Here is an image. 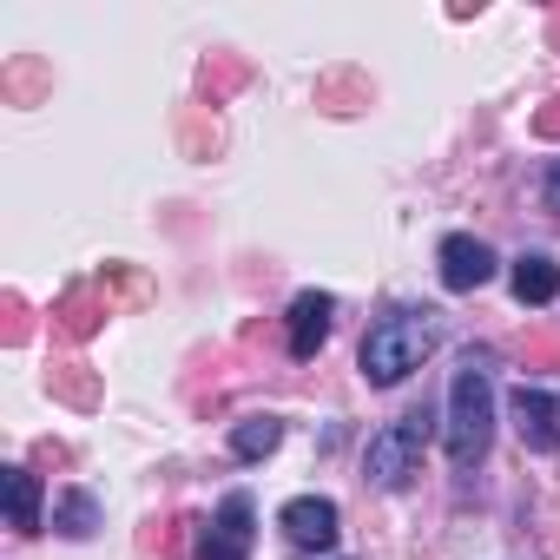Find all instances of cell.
<instances>
[{
    "label": "cell",
    "mask_w": 560,
    "mask_h": 560,
    "mask_svg": "<svg viewBox=\"0 0 560 560\" xmlns=\"http://www.w3.org/2000/svg\"><path fill=\"white\" fill-rule=\"evenodd\" d=\"M429 442H435V416H429V409H409V416L383 422V429L370 435V448H363V481L383 488V494L409 488V475H422Z\"/></svg>",
    "instance_id": "3"
},
{
    "label": "cell",
    "mask_w": 560,
    "mask_h": 560,
    "mask_svg": "<svg viewBox=\"0 0 560 560\" xmlns=\"http://www.w3.org/2000/svg\"><path fill=\"white\" fill-rule=\"evenodd\" d=\"M508 284H514V298H521V304H534V311H540V304H553V298H560V264H553L547 250H521V257H514V270H508Z\"/></svg>",
    "instance_id": "9"
},
{
    "label": "cell",
    "mask_w": 560,
    "mask_h": 560,
    "mask_svg": "<svg viewBox=\"0 0 560 560\" xmlns=\"http://www.w3.org/2000/svg\"><path fill=\"white\" fill-rule=\"evenodd\" d=\"M540 198H547V211H560V159L547 165V178H540Z\"/></svg>",
    "instance_id": "13"
},
{
    "label": "cell",
    "mask_w": 560,
    "mask_h": 560,
    "mask_svg": "<svg viewBox=\"0 0 560 560\" xmlns=\"http://www.w3.org/2000/svg\"><path fill=\"white\" fill-rule=\"evenodd\" d=\"M435 264H442V284L462 298V291H481L488 277L501 270V257L475 237V231H455V237H442V250H435Z\"/></svg>",
    "instance_id": "6"
},
{
    "label": "cell",
    "mask_w": 560,
    "mask_h": 560,
    "mask_svg": "<svg viewBox=\"0 0 560 560\" xmlns=\"http://www.w3.org/2000/svg\"><path fill=\"white\" fill-rule=\"evenodd\" d=\"M277 527H284V540H291L298 553H324V547H337V534H343L330 494H298V501H284Z\"/></svg>",
    "instance_id": "5"
},
{
    "label": "cell",
    "mask_w": 560,
    "mask_h": 560,
    "mask_svg": "<svg viewBox=\"0 0 560 560\" xmlns=\"http://www.w3.org/2000/svg\"><path fill=\"white\" fill-rule=\"evenodd\" d=\"M330 324H337V298H330V291H298V298H291V317H284L291 357L311 363V357L330 343Z\"/></svg>",
    "instance_id": "7"
},
{
    "label": "cell",
    "mask_w": 560,
    "mask_h": 560,
    "mask_svg": "<svg viewBox=\"0 0 560 560\" xmlns=\"http://www.w3.org/2000/svg\"><path fill=\"white\" fill-rule=\"evenodd\" d=\"M54 527H60L67 540H86V534L100 527V501H93V494H80V488H73V494H60V514H54Z\"/></svg>",
    "instance_id": "12"
},
{
    "label": "cell",
    "mask_w": 560,
    "mask_h": 560,
    "mask_svg": "<svg viewBox=\"0 0 560 560\" xmlns=\"http://www.w3.org/2000/svg\"><path fill=\"white\" fill-rule=\"evenodd\" d=\"M0 481H8V521H14V534H34L40 527V481H34V468H0Z\"/></svg>",
    "instance_id": "10"
},
{
    "label": "cell",
    "mask_w": 560,
    "mask_h": 560,
    "mask_svg": "<svg viewBox=\"0 0 560 560\" xmlns=\"http://www.w3.org/2000/svg\"><path fill=\"white\" fill-rule=\"evenodd\" d=\"M277 442H284V422H277V416H244V422L231 429V455H237V462H264Z\"/></svg>",
    "instance_id": "11"
},
{
    "label": "cell",
    "mask_w": 560,
    "mask_h": 560,
    "mask_svg": "<svg viewBox=\"0 0 560 560\" xmlns=\"http://www.w3.org/2000/svg\"><path fill=\"white\" fill-rule=\"evenodd\" d=\"M442 442H448V462L455 468H475L494 442V383H488V350H468L455 383H448V422H442Z\"/></svg>",
    "instance_id": "2"
},
{
    "label": "cell",
    "mask_w": 560,
    "mask_h": 560,
    "mask_svg": "<svg viewBox=\"0 0 560 560\" xmlns=\"http://www.w3.org/2000/svg\"><path fill=\"white\" fill-rule=\"evenodd\" d=\"M508 409H514V435H521L534 455H553V448H560V402H553L547 389L521 383V389L508 396Z\"/></svg>",
    "instance_id": "8"
},
{
    "label": "cell",
    "mask_w": 560,
    "mask_h": 560,
    "mask_svg": "<svg viewBox=\"0 0 560 560\" xmlns=\"http://www.w3.org/2000/svg\"><path fill=\"white\" fill-rule=\"evenodd\" d=\"M257 521V501L237 488V494H224L218 501V514L205 521V534H198V560H250V527Z\"/></svg>",
    "instance_id": "4"
},
{
    "label": "cell",
    "mask_w": 560,
    "mask_h": 560,
    "mask_svg": "<svg viewBox=\"0 0 560 560\" xmlns=\"http://www.w3.org/2000/svg\"><path fill=\"white\" fill-rule=\"evenodd\" d=\"M435 343H442V311L435 304H402V311L370 324V337L357 350V370H363V383L396 389V383H409L435 357Z\"/></svg>",
    "instance_id": "1"
}]
</instances>
